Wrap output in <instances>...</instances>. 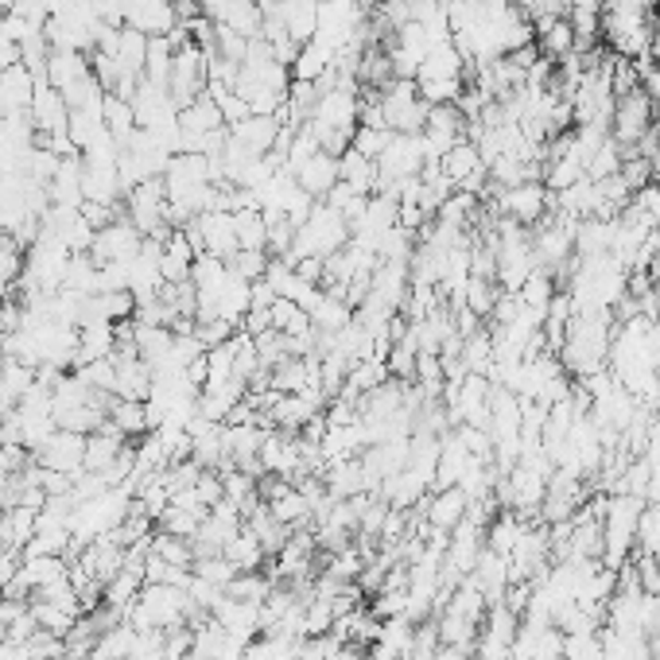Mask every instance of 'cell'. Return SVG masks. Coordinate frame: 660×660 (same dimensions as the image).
<instances>
[{
  "mask_svg": "<svg viewBox=\"0 0 660 660\" xmlns=\"http://www.w3.org/2000/svg\"><path fill=\"white\" fill-rule=\"evenodd\" d=\"M350 245V222L334 210L330 203H315V210L295 225V237H292V249H288V265L295 260H307V257H319L330 260L339 249Z\"/></svg>",
  "mask_w": 660,
  "mask_h": 660,
  "instance_id": "1",
  "label": "cell"
},
{
  "mask_svg": "<svg viewBox=\"0 0 660 660\" xmlns=\"http://www.w3.org/2000/svg\"><path fill=\"white\" fill-rule=\"evenodd\" d=\"M277 590V583L268 579V575H260V572H242L237 579L225 587V595L230 598H237V602H253V607H265V598Z\"/></svg>",
  "mask_w": 660,
  "mask_h": 660,
  "instance_id": "15",
  "label": "cell"
},
{
  "mask_svg": "<svg viewBox=\"0 0 660 660\" xmlns=\"http://www.w3.org/2000/svg\"><path fill=\"white\" fill-rule=\"evenodd\" d=\"M206 521V513H195V509H183V505H168L160 513V533L171 536H183V540H195L198 525Z\"/></svg>",
  "mask_w": 660,
  "mask_h": 660,
  "instance_id": "18",
  "label": "cell"
},
{
  "mask_svg": "<svg viewBox=\"0 0 660 660\" xmlns=\"http://www.w3.org/2000/svg\"><path fill=\"white\" fill-rule=\"evenodd\" d=\"M27 607H32V614H36L39 630H47V634H54V637H66V634H71V630H74V622H78V618L66 614L63 607H54V602H47V598H32Z\"/></svg>",
  "mask_w": 660,
  "mask_h": 660,
  "instance_id": "17",
  "label": "cell"
},
{
  "mask_svg": "<svg viewBox=\"0 0 660 660\" xmlns=\"http://www.w3.org/2000/svg\"><path fill=\"white\" fill-rule=\"evenodd\" d=\"M622 160H625L622 144H618L614 136H607V144H602V148H598V152L587 160V179H607V175H618V171H622Z\"/></svg>",
  "mask_w": 660,
  "mask_h": 660,
  "instance_id": "21",
  "label": "cell"
},
{
  "mask_svg": "<svg viewBox=\"0 0 660 660\" xmlns=\"http://www.w3.org/2000/svg\"><path fill=\"white\" fill-rule=\"evenodd\" d=\"M493 210L501 218H513L517 225H540L555 210V195L540 179H525L517 187L493 191Z\"/></svg>",
  "mask_w": 660,
  "mask_h": 660,
  "instance_id": "3",
  "label": "cell"
},
{
  "mask_svg": "<svg viewBox=\"0 0 660 660\" xmlns=\"http://www.w3.org/2000/svg\"><path fill=\"white\" fill-rule=\"evenodd\" d=\"M152 552L160 555V560L175 563V567H195V548H191V540H183V536H171V533L152 536Z\"/></svg>",
  "mask_w": 660,
  "mask_h": 660,
  "instance_id": "20",
  "label": "cell"
},
{
  "mask_svg": "<svg viewBox=\"0 0 660 660\" xmlns=\"http://www.w3.org/2000/svg\"><path fill=\"white\" fill-rule=\"evenodd\" d=\"M463 74H466V54L459 51L455 39H451V44H439L436 51L424 59V66H419L412 82H463Z\"/></svg>",
  "mask_w": 660,
  "mask_h": 660,
  "instance_id": "10",
  "label": "cell"
},
{
  "mask_svg": "<svg viewBox=\"0 0 660 660\" xmlns=\"http://www.w3.org/2000/svg\"><path fill=\"white\" fill-rule=\"evenodd\" d=\"M431 660H474L470 649H459V645H439V652Z\"/></svg>",
  "mask_w": 660,
  "mask_h": 660,
  "instance_id": "26",
  "label": "cell"
},
{
  "mask_svg": "<svg viewBox=\"0 0 660 660\" xmlns=\"http://www.w3.org/2000/svg\"><path fill=\"white\" fill-rule=\"evenodd\" d=\"M225 117L222 109H218V101L210 98V94H203V98H195L191 106L179 109V133L183 136H206V133H222Z\"/></svg>",
  "mask_w": 660,
  "mask_h": 660,
  "instance_id": "11",
  "label": "cell"
},
{
  "mask_svg": "<svg viewBox=\"0 0 660 660\" xmlns=\"http://www.w3.org/2000/svg\"><path fill=\"white\" fill-rule=\"evenodd\" d=\"M109 419H113V424L125 431V436H144V431H152L144 401H113V408H109Z\"/></svg>",
  "mask_w": 660,
  "mask_h": 660,
  "instance_id": "19",
  "label": "cell"
},
{
  "mask_svg": "<svg viewBox=\"0 0 660 660\" xmlns=\"http://www.w3.org/2000/svg\"><path fill=\"white\" fill-rule=\"evenodd\" d=\"M9 12H12V0H0V20L9 16Z\"/></svg>",
  "mask_w": 660,
  "mask_h": 660,
  "instance_id": "27",
  "label": "cell"
},
{
  "mask_svg": "<svg viewBox=\"0 0 660 660\" xmlns=\"http://www.w3.org/2000/svg\"><path fill=\"white\" fill-rule=\"evenodd\" d=\"M498 295H501V288H493L490 277H470L466 280V292H463V307L478 315V319H486V315H493Z\"/></svg>",
  "mask_w": 660,
  "mask_h": 660,
  "instance_id": "16",
  "label": "cell"
},
{
  "mask_svg": "<svg viewBox=\"0 0 660 660\" xmlns=\"http://www.w3.org/2000/svg\"><path fill=\"white\" fill-rule=\"evenodd\" d=\"M144 245V233L136 230L129 218H113L106 230L94 233V245H89V257L98 265H113V260H133Z\"/></svg>",
  "mask_w": 660,
  "mask_h": 660,
  "instance_id": "5",
  "label": "cell"
},
{
  "mask_svg": "<svg viewBox=\"0 0 660 660\" xmlns=\"http://www.w3.org/2000/svg\"><path fill=\"white\" fill-rule=\"evenodd\" d=\"M4 552H9V548H4V540H0V555H4Z\"/></svg>",
  "mask_w": 660,
  "mask_h": 660,
  "instance_id": "29",
  "label": "cell"
},
{
  "mask_svg": "<svg viewBox=\"0 0 660 660\" xmlns=\"http://www.w3.org/2000/svg\"><path fill=\"white\" fill-rule=\"evenodd\" d=\"M101 121H106L109 136L117 140V148L129 140V136L136 133V113H133V101L117 98V94H106V101H101Z\"/></svg>",
  "mask_w": 660,
  "mask_h": 660,
  "instance_id": "13",
  "label": "cell"
},
{
  "mask_svg": "<svg viewBox=\"0 0 660 660\" xmlns=\"http://www.w3.org/2000/svg\"><path fill=\"white\" fill-rule=\"evenodd\" d=\"M4 339H9V330H4V315H0V350H4Z\"/></svg>",
  "mask_w": 660,
  "mask_h": 660,
  "instance_id": "28",
  "label": "cell"
},
{
  "mask_svg": "<svg viewBox=\"0 0 660 660\" xmlns=\"http://www.w3.org/2000/svg\"><path fill=\"white\" fill-rule=\"evenodd\" d=\"M657 129V101L645 94L641 86L634 94L614 101V117H610V136L622 144V152H637L645 136Z\"/></svg>",
  "mask_w": 660,
  "mask_h": 660,
  "instance_id": "2",
  "label": "cell"
},
{
  "mask_svg": "<svg viewBox=\"0 0 660 660\" xmlns=\"http://www.w3.org/2000/svg\"><path fill=\"white\" fill-rule=\"evenodd\" d=\"M36 463L44 466V470H54V474H82L86 470V436H78V431H54L51 439H47L44 447L36 451Z\"/></svg>",
  "mask_w": 660,
  "mask_h": 660,
  "instance_id": "6",
  "label": "cell"
},
{
  "mask_svg": "<svg viewBox=\"0 0 660 660\" xmlns=\"http://www.w3.org/2000/svg\"><path fill=\"white\" fill-rule=\"evenodd\" d=\"M389 140H393V133H389V129L357 125V133H354V140H350V148H354V152H362L366 160L377 163V156H381L384 148H389Z\"/></svg>",
  "mask_w": 660,
  "mask_h": 660,
  "instance_id": "25",
  "label": "cell"
},
{
  "mask_svg": "<svg viewBox=\"0 0 660 660\" xmlns=\"http://www.w3.org/2000/svg\"><path fill=\"white\" fill-rule=\"evenodd\" d=\"M133 649H136V630L129 622H117L113 630H106V634L94 641L89 660H129Z\"/></svg>",
  "mask_w": 660,
  "mask_h": 660,
  "instance_id": "12",
  "label": "cell"
},
{
  "mask_svg": "<svg viewBox=\"0 0 660 660\" xmlns=\"http://www.w3.org/2000/svg\"><path fill=\"white\" fill-rule=\"evenodd\" d=\"M295 183L307 191V195L319 203V198H327L330 191L339 187V156H330V152H315L311 160H304L300 168L292 171Z\"/></svg>",
  "mask_w": 660,
  "mask_h": 660,
  "instance_id": "9",
  "label": "cell"
},
{
  "mask_svg": "<svg viewBox=\"0 0 660 660\" xmlns=\"http://www.w3.org/2000/svg\"><path fill=\"white\" fill-rule=\"evenodd\" d=\"M634 552H641V555H660V509H657V505H645V509H641Z\"/></svg>",
  "mask_w": 660,
  "mask_h": 660,
  "instance_id": "23",
  "label": "cell"
},
{
  "mask_svg": "<svg viewBox=\"0 0 660 660\" xmlns=\"http://www.w3.org/2000/svg\"><path fill=\"white\" fill-rule=\"evenodd\" d=\"M563 660H607L602 634H563Z\"/></svg>",
  "mask_w": 660,
  "mask_h": 660,
  "instance_id": "22",
  "label": "cell"
},
{
  "mask_svg": "<svg viewBox=\"0 0 660 660\" xmlns=\"http://www.w3.org/2000/svg\"><path fill=\"white\" fill-rule=\"evenodd\" d=\"M428 109L431 106L419 98V89L412 78H396L393 86L381 94V117L389 133H424Z\"/></svg>",
  "mask_w": 660,
  "mask_h": 660,
  "instance_id": "4",
  "label": "cell"
},
{
  "mask_svg": "<svg viewBox=\"0 0 660 660\" xmlns=\"http://www.w3.org/2000/svg\"><path fill=\"white\" fill-rule=\"evenodd\" d=\"M222 555L237 567V572H260V563L268 560L265 548L257 545V536H253L249 528H242V533L233 536L230 545L222 548Z\"/></svg>",
  "mask_w": 660,
  "mask_h": 660,
  "instance_id": "14",
  "label": "cell"
},
{
  "mask_svg": "<svg viewBox=\"0 0 660 660\" xmlns=\"http://www.w3.org/2000/svg\"><path fill=\"white\" fill-rule=\"evenodd\" d=\"M424 509V521H428L431 528H439V533H455V525L466 517V509H470V498H466L463 486H447V490H436L428 498V505Z\"/></svg>",
  "mask_w": 660,
  "mask_h": 660,
  "instance_id": "8",
  "label": "cell"
},
{
  "mask_svg": "<svg viewBox=\"0 0 660 660\" xmlns=\"http://www.w3.org/2000/svg\"><path fill=\"white\" fill-rule=\"evenodd\" d=\"M36 101V74L24 63L0 71V117H24Z\"/></svg>",
  "mask_w": 660,
  "mask_h": 660,
  "instance_id": "7",
  "label": "cell"
},
{
  "mask_svg": "<svg viewBox=\"0 0 660 660\" xmlns=\"http://www.w3.org/2000/svg\"><path fill=\"white\" fill-rule=\"evenodd\" d=\"M191 572L203 575V579H210V583H215V587H222V590L230 587V583L237 579V575H242V572H237V567H233L230 560H225L222 552H218V555H203V560H195V567H191Z\"/></svg>",
  "mask_w": 660,
  "mask_h": 660,
  "instance_id": "24",
  "label": "cell"
}]
</instances>
